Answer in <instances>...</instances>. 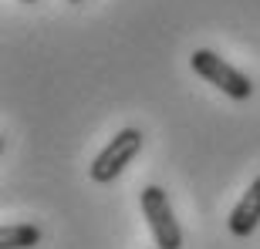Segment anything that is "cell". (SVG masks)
<instances>
[{"label": "cell", "instance_id": "6da1fadb", "mask_svg": "<svg viewBox=\"0 0 260 249\" xmlns=\"http://www.w3.org/2000/svg\"><path fill=\"white\" fill-rule=\"evenodd\" d=\"M189 67H193L196 74L206 81V85L220 88L226 98H233V101H247V98L253 95V81L243 71H237L233 64H226V61L216 54V51H193V58H189Z\"/></svg>", "mask_w": 260, "mask_h": 249}, {"label": "cell", "instance_id": "7a4b0ae2", "mask_svg": "<svg viewBox=\"0 0 260 249\" xmlns=\"http://www.w3.org/2000/svg\"><path fill=\"white\" fill-rule=\"evenodd\" d=\"M139 202H142V216L149 222V232L155 239V249H183V229L176 222V212L169 205V195L159 185H145L139 192Z\"/></svg>", "mask_w": 260, "mask_h": 249}, {"label": "cell", "instance_id": "3957f363", "mask_svg": "<svg viewBox=\"0 0 260 249\" xmlns=\"http://www.w3.org/2000/svg\"><path fill=\"white\" fill-rule=\"evenodd\" d=\"M142 132L139 128H122V132L112 138V142L102 148V152L95 155V162H91V179L95 182H102V185H108V182H115L118 175L125 172V165L132 162L135 155L142 152Z\"/></svg>", "mask_w": 260, "mask_h": 249}, {"label": "cell", "instance_id": "277c9868", "mask_svg": "<svg viewBox=\"0 0 260 249\" xmlns=\"http://www.w3.org/2000/svg\"><path fill=\"white\" fill-rule=\"evenodd\" d=\"M226 226H230V232L237 236V239H247V236H253V229L260 226V175L253 179L250 185H247V192L240 195V202L233 205Z\"/></svg>", "mask_w": 260, "mask_h": 249}, {"label": "cell", "instance_id": "5b68a950", "mask_svg": "<svg viewBox=\"0 0 260 249\" xmlns=\"http://www.w3.org/2000/svg\"><path fill=\"white\" fill-rule=\"evenodd\" d=\"M41 242V229L34 222H14L0 229V249H34Z\"/></svg>", "mask_w": 260, "mask_h": 249}, {"label": "cell", "instance_id": "8992f818", "mask_svg": "<svg viewBox=\"0 0 260 249\" xmlns=\"http://www.w3.org/2000/svg\"><path fill=\"white\" fill-rule=\"evenodd\" d=\"M20 4H38V0H20Z\"/></svg>", "mask_w": 260, "mask_h": 249}, {"label": "cell", "instance_id": "52a82bcc", "mask_svg": "<svg viewBox=\"0 0 260 249\" xmlns=\"http://www.w3.org/2000/svg\"><path fill=\"white\" fill-rule=\"evenodd\" d=\"M68 4H85V0H68Z\"/></svg>", "mask_w": 260, "mask_h": 249}]
</instances>
